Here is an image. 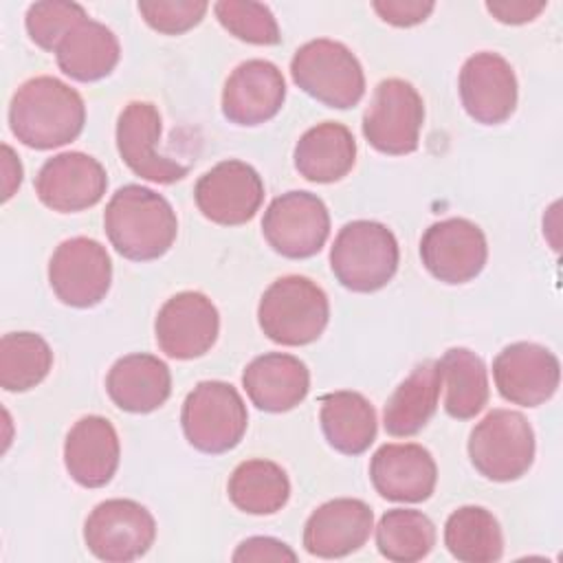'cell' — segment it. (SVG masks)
<instances>
[{
	"label": "cell",
	"instance_id": "f35d334b",
	"mask_svg": "<svg viewBox=\"0 0 563 563\" xmlns=\"http://www.w3.org/2000/svg\"><path fill=\"white\" fill-rule=\"evenodd\" d=\"M548 4L545 2H526V0H495L486 2L488 13L504 24H526L532 22Z\"/></svg>",
	"mask_w": 563,
	"mask_h": 563
},
{
	"label": "cell",
	"instance_id": "277c9868",
	"mask_svg": "<svg viewBox=\"0 0 563 563\" xmlns=\"http://www.w3.org/2000/svg\"><path fill=\"white\" fill-rule=\"evenodd\" d=\"M396 235L380 222L352 220L334 238L330 268L336 282L352 292H374L398 271Z\"/></svg>",
	"mask_w": 563,
	"mask_h": 563
},
{
	"label": "cell",
	"instance_id": "7402d4cb",
	"mask_svg": "<svg viewBox=\"0 0 563 563\" xmlns=\"http://www.w3.org/2000/svg\"><path fill=\"white\" fill-rule=\"evenodd\" d=\"M119 435L108 418L84 416L70 427L64 442V464L79 486H106L119 468Z\"/></svg>",
	"mask_w": 563,
	"mask_h": 563
},
{
	"label": "cell",
	"instance_id": "484cf974",
	"mask_svg": "<svg viewBox=\"0 0 563 563\" xmlns=\"http://www.w3.org/2000/svg\"><path fill=\"white\" fill-rule=\"evenodd\" d=\"M121 46L117 35L101 22L86 18L55 48L57 66L75 81H99L119 64Z\"/></svg>",
	"mask_w": 563,
	"mask_h": 563
},
{
	"label": "cell",
	"instance_id": "74e56055",
	"mask_svg": "<svg viewBox=\"0 0 563 563\" xmlns=\"http://www.w3.org/2000/svg\"><path fill=\"white\" fill-rule=\"evenodd\" d=\"M235 563L240 561H297V554L279 539L273 537H251L244 539L231 556Z\"/></svg>",
	"mask_w": 563,
	"mask_h": 563
},
{
	"label": "cell",
	"instance_id": "603a6c76",
	"mask_svg": "<svg viewBox=\"0 0 563 563\" xmlns=\"http://www.w3.org/2000/svg\"><path fill=\"white\" fill-rule=\"evenodd\" d=\"M242 385L257 409L282 413L303 402L310 389V372L292 354L266 352L246 365Z\"/></svg>",
	"mask_w": 563,
	"mask_h": 563
},
{
	"label": "cell",
	"instance_id": "30bf717a",
	"mask_svg": "<svg viewBox=\"0 0 563 563\" xmlns=\"http://www.w3.org/2000/svg\"><path fill=\"white\" fill-rule=\"evenodd\" d=\"M262 233L268 246L282 257H312L330 235L328 207L310 191H286L264 211Z\"/></svg>",
	"mask_w": 563,
	"mask_h": 563
},
{
	"label": "cell",
	"instance_id": "83f0119b",
	"mask_svg": "<svg viewBox=\"0 0 563 563\" xmlns=\"http://www.w3.org/2000/svg\"><path fill=\"white\" fill-rule=\"evenodd\" d=\"M440 396V372L435 363L418 365L389 396L383 424L394 438L416 435L435 413Z\"/></svg>",
	"mask_w": 563,
	"mask_h": 563
},
{
	"label": "cell",
	"instance_id": "7c38bea8",
	"mask_svg": "<svg viewBox=\"0 0 563 563\" xmlns=\"http://www.w3.org/2000/svg\"><path fill=\"white\" fill-rule=\"evenodd\" d=\"M424 268L444 284H466L475 279L488 257L484 231L466 218L433 222L420 240Z\"/></svg>",
	"mask_w": 563,
	"mask_h": 563
},
{
	"label": "cell",
	"instance_id": "9a60e30c",
	"mask_svg": "<svg viewBox=\"0 0 563 563\" xmlns=\"http://www.w3.org/2000/svg\"><path fill=\"white\" fill-rule=\"evenodd\" d=\"M493 378L504 400L519 407H539L556 394L561 365L548 347L517 341L495 356Z\"/></svg>",
	"mask_w": 563,
	"mask_h": 563
},
{
	"label": "cell",
	"instance_id": "ffe728a7",
	"mask_svg": "<svg viewBox=\"0 0 563 563\" xmlns=\"http://www.w3.org/2000/svg\"><path fill=\"white\" fill-rule=\"evenodd\" d=\"M374 512L363 499L339 497L321 504L303 526V548L319 559H341L365 545Z\"/></svg>",
	"mask_w": 563,
	"mask_h": 563
},
{
	"label": "cell",
	"instance_id": "8992f818",
	"mask_svg": "<svg viewBox=\"0 0 563 563\" xmlns=\"http://www.w3.org/2000/svg\"><path fill=\"white\" fill-rule=\"evenodd\" d=\"M180 424L187 442L202 453H227L246 433L249 413L240 391L224 380H202L185 398Z\"/></svg>",
	"mask_w": 563,
	"mask_h": 563
},
{
	"label": "cell",
	"instance_id": "d4e9b609",
	"mask_svg": "<svg viewBox=\"0 0 563 563\" xmlns=\"http://www.w3.org/2000/svg\"><path fill=\"white\" fill-rule=\"evenodd\" d=\"M295 169L310 183H336L356 163V141L336 121H323L306 130L295 145Z\"/></svg>",
	"mask_w": 563,
	"mask_h": 563
},
{
	"label": "cell",
	"instance_id": "e575fe53",
	"mask_svg": "<svg viewBox=\"0 0 563 563\" xmlns=\"http://www.w3.org/2000/svg\"><path fill=\"white\" fill-rule=\"evenodd\" d=\"M88 18L86 9L77 2L66 0H44L29 7L24 24L29 37L44 51L55 53L59 42L70 29Z\"/></svg>",
	"mask_w": 563,
	"mask_h": 563
},
{
	"label": "cell",
	"instance_id": "44dd1931",
	"mask_svg": "<svg viewBox=\"0 0 563 563\" xmlns=\"http://www.w3.org/2000/svg\"><path fill=\"white\" fill-rule=\"evenodd\" d=\"M369 479L380 497L418 504L431 497L438 482V466L422 444H383L372 455Z\"/></svg>",
	"mask_w": 563,
	"mask_h": 563
},
{
	"label": "cell",
	"instance_id": "d6a6232c",
	"mask_svg": "<svg viewBox=\"0 0 563 563\" xmlns=\"http://www.w3.org/2000/svg\"><path fill=\"white\" fill-rule=\"evenodd\" d=\"M53 367L51 345L35 332H9L0 339V387L29 391Z\"/></svg>",
	"mask_w": 563,
	"mask_h": 563
},
{
	"label": "cell",
	"instance_id": "1f68e13d",
	"mask_svg": "<svg viewBox=\"0 0 563 563\" xmlns=\"http://www.w3.org/2000/svg\"><path fill=\"white\" fill-rule=\"evenodd\" d=\"M435 545L433 521L411 508L387 510L376 526V548L394 563L422 561Z\"/></svg>",
	"mask_w": 563,
	"mask_h": 563
},
{
	"label": "cell",
	"instance_id": "4316f807",
	"mask_svg": "<svg viewBox=\"0 0 563 563\" xmlns=\"http://www.w3.org/2000/svg\"><path fill=\"white\" fill-rule=\"evenodd\" d=\"M319 422L328 444L343 455H361L376 440V411L358 391L323 396Z\"/></svg>",
	"mask_w": 563,
	"mask_h": 563
},
{
	"label": "cell",
	"instance_id": "d590c367",
	"mask_svg": "<svg viewBox=\"0 0 563 563\" xmlns=\"http://www.w3.org/2000/svg\"><path fill=\"white\" fill-rule=\"evenodd\" d=\"M209 4L205 0H141L139 13L158 33L180 35L205 18Z\"/></svg>",
	"mask_w": 563,
	"mask_h": 563
},
{
	"label": "cell",
	"instance_id": "f546056e",
	"mask_svg": "<svg viewBox=\"0 0 563 563\" xmlns=\"http://www.w3.org/2000/svg\"><path fill=\"white\" fill-rule=\"evenodd\" d=\"M227 490L238 510L273 515L286 506L290 482L279 464L271 460H246L233 468Z\"/></svg>",
	"mask_w": 563,
	"mask_h": 563
},
{
	"label": "cell",
	"instance_id": "5b68a950",
	"mask_svg": "<svg viewBox=\"0 0 563 563\" xmlns=\"http://www.w3.org/2000/svg\"><path fill=\"white\" fill-rule=\"evenodd\" d=\"M292 81L328 108H354L365 95V75L356 55L341 42L319 37L299 46L290 59Z\"/></svg>",
	"mask_w": 563,
	"mask_h": 563
},
{
	"label": "cell",
	"instance_id": "ba28073f",
	"mask_svg": "<svg viewBox=\"0 0 563 563\" xmlns=\"http://www.w3.org/2000/svg\"><path fill=\"white\" fill-rule=\"evenodd\" d=\"M422 123V97L409 81L391 77L374 88L363 114V136L376 152L402 156L418 150Z\"/></svg>",
	"mask_w": 563,
	"mask_h": 563
},
{
	"label": "cell",
	"instance_id": "4fadbf2b",
	"mask_svg": "<svg viewBox=\"0 0 563 563\" xmlns=\"http://www.w3.org/2000/svg\"><path fill=\"white\" fill-rule=\"evenodd\" d=\"M194 200L207 220L222 227H238L260 211L264 183L249 163L229 158L198 178Z\"/></svg>",
	"mask_w": 563,
	"mask_h": 563
},
{
	"label": "cell",
	"instance_id": "d6986e66",
	"mask_svg": "<svg viewBox=\"0 0 563 563\" xmlns=\"http://www.w3.org/2000/svg\"><path fill=\"white\" fill-rule=\"evenodd\" d=\"M284 99L282 70L268 59H246L224 81L222 114L235 125H260L282 110Z\"/></svg>",
	"mask_w": 563,
	"mask_h": 563
},
{
	"label": "cell",
	"instance_id": "7a4b0ae2",
	"mask_svg": "<svg viewBox=\"0 0 563 563\" xmlns=\"http://www.w3.org/2000/svg\"><path fill=\"white\" fill-rule=\"evenodd\" d=\"M103 229L119 255L132 262L163 257L178 233L176 211L150 187L123 185L106 205Z\"/></svg>",
	"mask_w": 563,
	"mask_h": 563
},
{
	"label": "cell",
	"instance_id": "8d00e7d4",
	"mask_svg": "<svg viewBox=\"0 0 563 563\" xmlns=\"http://www.w3.org/2000/svg\"><path fill=\"white\" fill-rule=\"evenodd\" d=\"M372 9L380 15L383 22L394 26H416L424 22L431 11L435 9V2L429 0H376L372 2Z\"/></svg>",
	"mask_w": 563,
	"mask_h": 563
},
{
	"label": "cell",
	"instance_id": "f1b7e54d",
	"mask_svg": "<svg viewBox=\"0 0 563 563\" xmlns=\"http://www.w3.org/2000/svg\"><path fill=\"white\" fill-rule=\"evenodd\" d=\"M440 387H444V411L455 420L475 418L488 402V374L484 361L466 350L451 347L440 361Z\"/></svg>",
	"mask_w": 563,
	"mask_h": 563
},
{
	"label": "cell",
	"instance_id": "9c48e42d",
	"mask_svg": "<svg viewBox=\"0 0 563 563\" xmlns=\"http://www.w3.org/2000/svg\"><path fill=\"white\" fill-rule=\"evenodd\" d=\"M156 539L152 512L134 499H106L97 504L86 523V548L101 561L128 563L141 559Z\"/></svg>",
	"mask_w": 563,
	"mask_h": 563
},
{
	"label": "cell",
	"instance_id": "4dcf8cb0",
	"mask_svg": "<svg viewBox=\"0 0 563 563\" xmlns=\"http://www.w3.org/2000/svg\"><path fill=\"white\" fill-rule=\"evenodd\" d=\"M446 550L464 563H493L504 554L499 521L482 506H462L444 523Z\"/></svg>",
	"mask_w": 563,
	"mask_h": 563
},
{
	"label": "cell",
	"instance_id": "3957f363",
	"mask_svg": "<svg viewBox=\"0 0 563 563\" xmlns=\"http://www.w3.org/2000/svg\"><path fill=\"white\" fill-rule=\"evenodd\" d=\"M330 319L328 295L303 275L275 279L262 295L257 321L262 332L279 345H308L317 341Z\"/></svg>",
	"mask_w": 563,
	"mask_h": 563
},
{
	"label": "cell",
	"instance_id": "6da1fadb",
	"mask_svg": "<svg viewBox=\"0 0 563 563\" xmlns=\"http://www.w3.org/2000/svg\"><path fill=\"white\" fill-rule=\"evenodd\" d=\"M86 123L81 95L57 77L26 79L11 99L9 128L33 150H53L75 141Z\"/></svg>",
	"mask_w": 563,
	"mask_h": 563
},
{
	"label": "cell",
	"instance_id": "2e32d148",
	"mask_svg": "<svg viewBox=\"0 0 563 563\" xmlns=\"http://www.w3.org/2000/svg\"><path fill=\"white\" fill-rule=\"evenodd\" d=\"M108 187L103 165L84 152H62L48 158L35 176V194L42 205L59 213L95 207Z\"/></svg>",
	"mask_w": 563,
	"mask_h": 563
},
{
	"label": "cell",
	"instance_id": "836d02e7",
	"mask_svg": "<svg viewBox=\"0 0 563 563\" xmlns=\"http://www.w3.org/2000/svg\"><path fill=\"white\" fill-rule=\"evenodd\" d=\"M213 13L218 22L242 42L257 46H275L282 42L277 20L273 11L262 2L220 0L213 4Z\"/></svg>",
	"mask_w": 563,
	"mask_h": 563
},
{
	"label": "cell",
	"instance_id": "e0dca14e",
	"mask_svg": "<svg viewBox=\"0 0 563 563\" xmlns=\"http://www.w3.org/2000/svg\"><path fill=\"white\" fill-rule=\"evenodd\" d=\"M457 88L466 114L477 123H504L517 108L515 70L497 53L482 51L471 55L460 70Z\"/></svg>",
	"mask_w": 563,
	"mask_h": 563
},
{
	"label": "cell",
	"instance_id": "52a82bcc",
	"mask_svg": "<svg viewBox=\"0 0 563 563\" xmlns=\"http://www.w3.org/2000/svg\"><path fill=\"white\" fill-rule=\"evenodd\" d=\"M468 457L486 479L523 477L534 462V431L528 418L512 409L488 411L471 431Z\"/></svg>",
	"mask_w": 563,
	"mask_h": 563
},
{
	"label": "cell",
	"instance_id": "8fae6325",
	"mask_svg": "<svg viewBox=\"0 0 563 563\" xmlns=\"http://www.w3.org/2000/svg\"><path fill=\"white\" fill-rule=\"evenodd\" d=\"M48 282L55 297L73 308H92L110 290L112 262L97 240H64L51 255Z\"/></svg>",
	"mask_w": 563,
	"mask_h": 563
},
{
	"label": "cell",
	"instance_id": "ac0fdd59",
	"mask_svg": "<svg viewBox=\"0 0 563 563\" xmlns=\"http://www.w3.org/2000/svg\"><path fill=\"white\" fill-rule=\"evenodd\" d=\"M161 114L150 101H130L117 121V150L121 161L141 178L172 185L187 176V167L156 152Z\"/></svg>",
	"mask_w": 563,
	"mask_h": 563
},
{
	"label": "cell",
	"instance_id": "ab89813d",
	"mask_svg": "<svg viewBox=\"0 0 563 563\" xmlns=\"http://www.w3.org/2000/svg\"><path fill=\"white\" fill-rule=\"evenodd\" d=\"M22 183V163L15 152L4 143L2 145V200L7 202Z\"/></svg>",
	"mask_w": 563,
	"mask_h": 563
},
{
	"label": "cell",
	"instance_id": "cb8c5ba5",
	"mask_svg": "<svg viewBox=\"0 0 563 563\" xmlns=\"http://www.w3.org/2000/svg\"><path fill=\"white\" fill-rule=\"evenodd\" d=\"M110 400L130 413H150L172 394L169 367L154 354L121 356L106 376Z\"/></svg>",
	"mask_w": 563,
	"mask_h": 563
},
{
	"label": "cell",
	"instance_id": "5bb4252c",
	"mask_svg": "<svg viewBox=\"0 0 563 563\" xmlns=\"http://www.w3.org/2000/svg\"><path fill=\"white\" fill-rule=\"evenodd\" d=\"M218 332V308L198 290H183L169 297L154 321V334L161 352L178 361L207 354L213 347Z\"/></svg>",
	"mask_w": 563,
	"mask_h": 563
}]
</instances>
